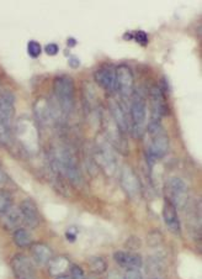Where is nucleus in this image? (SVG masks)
Listing matches in <instances>:
<instances>
[{"mask_svg": "<svg viewBox=\"0 0 202 279\" xmlns=\"http://www.w3.org/2000/svg\"><path fill=\"white\" fill-rule=\"evenodd\" d=\"M148 156L152 160H159L165 156L169 149V139L158 120H151L148 123Z\"/></svg>", "mask_w": 202, "mask_h": 279, "instance_id": "f257e3e1", "label": "nucleus"}, {"mask_svg": "<svg viewBox=\"0 0 202 279\" xmlns=\"http://www.w3.org/2000/svg\"><path fill=\"white\" fill-rule=\"evenodd\" d=\"M52 166H53L54 171L64 175L72 183L77 184L82 180L79 169L77 167L76 158L73 157V154L69 151H65V149L56 151L53 158H52Z\"/></svg>", "mask_w": 202, "mask_h": 279, "instance_id": "f03ea898", "label": "nucleus"}, {"mask_svg": "<svg viewBox=\"0 0 202 279\" xmlns=\"http://www.w3.org/2000/svg\"><path fill=\"white\" fill-rule=\"evenodd\" d=\"M53 91L63 113H69L74 105V83L69 76H59L53 82Z\"/></svg>", "mask_w": 202, "mask_h": 279, "instance_id": "7ed1b4c3", "label": "nucleus"}, {"mask_svg": "<svg viewBox=\"0 0 202 279\" xmlns=\"http://www.w3.org/2000/svg\"><path fill=\"white\" fill-rule=\"evenodd\" d=\"M165 200L175 208H184L187 201V187L180 178H170L165 184Z\"/></svg>", "mask_w": 202, "mask_h": 279, "instance_id": "20e7f679", "label": "nucleus"}, {"mask_svg": "<svg viewBox=\"0 0 202 279\" xmlns=\"http://www.w3.org/2000/svg\"><path fill=\"white\" fill-rule=\"evenodd\" d=\"M10 266L15 279H36V269L27 256L17 253L11 260Z\"/></svg>", "mask_w": 202, "mask_h": 279, "instance_id": "39448f33", "label": "nucleus"}, {"mask_svg": "<svg viewBox=\"0 0 202 279\" xmlns=\"http://www.w3.org/2000/svg\"><path fill=\"white\" fill-rule=\"evenodd\" d=\"M131 117L133 122V131L136 137H142L146 130L147 105L146 100L141 97H136L131 104Z\"/></svg>", "mask_w": 202, "mask_h": 279, "instance_id": "423d86ee", "label": "nucleus"}, {"mask_svg": "<svg viewBox=\"0 0 202 279\" xmlns=\"http://www.w3.org/2000/svg\"><path fill=\"white\" fill-rule=\"evenodd\" d=\"M15 116V97L10 91L0 94V125L13 130V121Z\"/></svg>", "mask_w": 202, "mask_h": 279, "instance_id": "0eeeda50", "label": "nucleus"}, {"mask_svg": "<svg viewBox=\"0 0 202 279\" xmlns=\"http://www.w3.org/2000/svg\"><path fill=\"white\" fill-rule=\"evenodd\" d=\"M116 73V89L122 98H129L133 93L134 79L132 71L126 65H121L115 70Z\"/></svg>", "mask_w": 202, "mask_h": 279, "instance_id": "6e6552de", "label": "nucleus"}, {"mask_svg": "<svg viewBox=\"0 0 202 279\" xmlns=\"http://www.w3.org/2000/svg\"><path fill=\"white\" fill-rule=\"evenodd\" d=\"M120 183L122 185L123 191L129 198L137 197L141 193V182L138 179V177L133 173L131 168L125 167L123 171L121 172V178Z\"/></svg>", "mask_w": 202, "mask_h": 279, "instance_id": "1a4fd4ad", "label": "nucleus"}, {"mask_svg": "<svg viewBox=\"0 0 202 279\" xmlns=\"http://www.w3.org/2000/svg\"><path fill=\"white\" fill-rule=\"evenodd\" d=\"M19 209L20 212H21L22 223H25L31 229H35V227L39 226L41 218H40L39 208H37V205L32 200L25 199L21 203Z\"/></svg>", "mask_w": 202, "mask_h": 279, "instance_id": "9d476101", "label": "nucleus"}, {"mask_svg": "<svg viewBox=\"0 0 202 279\" xmlns=\"http://www.w3.org/2000/svg\"><path fill=\"white\" fill-rule=\"evenodd\" d=\"M96 162L104 169L106 174L112 175L116 169V160H115L114 153L110 149L108 145H100L96 151Z\"/></svg>", "mask_w": 202, "mask_h": 279, "instance_id": "9b49d317", "label": "nucleus"}, {"mask_svg": "<svg viewBox=\"0 0 202 279\" xmlns=\"http://www.w3.org/2000/svg\"><path fill=\"white\" fill-rule=\"evenodd\" d=\"M95 80L101 88L108 91L116 89V73L111 67H103L95 72Z\"/></svg>", "mask_w": 202, "mask_h": 279, "instance_id": "f8f14e48", "label": "nucleus"}, {"mask_svg": "<svg viewBox=\"0 0 202 279\" xmlns=\"http://www.w3.org/2000/svg\"><path fill=\"white\" fill-rule=\"evenodd\" d=\"M163 219L166 227H168L173 234H180L181 227H180V220H179V216H178L177 208H175L172 203H169L168 200L164 201Z\"/></svg>", "mask_w": 202, "mask_h": 279, "instance_id": "ddd939ff", "label": "nucleus"}, {"mask_svg": "<svg viewBox=\"0 0 202 279\" xmlns=\"http://www.w3.org/2000/svg\"><path fill=\"white\" fill-rule=\"evenodd\" d=\"M115 261L120 264L121 267H125V268H137L140 269L143 264V260L138 253L134 252H125V251H118L114 255Z\"/></svg>", "mask_w": 202, "mask_h": 279, "instance_id": "4468645a", "label": "nucleus"}, {"mask_svg": "<svg viewBox=\"0 0 202 279\" xmlns=\"http://www.w3.org/2000/svg\"><path fill=\"white\" fill-rule=\"evenodd\" d=\"M30 247L33 262L36 264H39V266H46L52 260V257H53V252H52V250L47 244L37 242L31 244Z\"/></svg>", "mask_w": 202, "mask_h": 279, "instance_id": "2eb2a0df", "label": "nucleus"}, {"mask_svg": "<svg viewBox=\"0 0 202 279\" xmlns=\"http://www.w3.org/2000/svg\"><path fill=\"white\" fill-rule=\"evenodd\" d=\"M151 100H152V110H153V119L159 121V117L165 113V98H164L163 91L159 88H153L151 91Z\"/></svg>", "mask_w": 202, "mask_h": 279, "instance_id": "dca6fc26", "label": "nucleus"}, {"mask_svg": "<svg viewBox=\"0 0 202 279\" xmlns=\"http://www.w3.org/2000/svg\"><path fill=\"white\" fill-rule=\"evenodd\" d=\"M2 216V224L3 226L5 227L7 230H16L19 229V226L21 225L22 223V216L21 212H20V209L14 208H9L4 214L0 215Z\"/></svg>", "mask_w": 202, "mask_h": 279, "instance_id": "f3484780", "label": "nucleus"}, {"mask_svg": "<svg viewBox=\"0 0 202 279\" xmlns=\"http://www.w3.org/2000/svg\"><path fill=\"white\" fill-rule=\"evenodd\" d=\"M110 110H111L112 119H114L115 123H116L117 129L122 134H126L128 130V121H127V117L125 111H123L122 106H121L116 102L110 103Z\"/></svg>", "mask_w": 202, "mask_h": 279, "instance_id": "a211bd4d", "label": "nucleus"}, {"mask_svg": "<svg viewBox=\"0 0 202 279\" xmlns=\"http://www.w3.org/2000/svg\"><path fill=\"white\" fill-rule=\"evenodd\" d=\"M47 266L50 274L54 275V277H58V275H62L71 267V263H69V260L67 257L58 256V257L54 258L52 257V260L48 262Z\"/></svg>", "mask_w": 202, "mask_h": 279, "instance_id": "6ab92c4d", "label": "nucleus"}, {"mask_svg": "<svg viewBox=\"0 0 202 279\" xmlns=\"http://www.w3.org/2000/svg\"><path fill=\"white\" fill-rule=\"evenodd\" d=\"M13 238L16 246L21 247V249L30 247L32 244V236H31L30 231L26 229H21V227H19V229L14 231Z\"/></svg>", "mask_w": 202, "mask_h": 279, "instance_id": "aec40b11", "label": "nucleus"}, {"mask_svg": "<svg viewBox=\"0 0 202 279\" xmlns=\"http://www.w3.org/2000/svg\"><path fill=\"white\" fill-rule=\"evenodd\" d=\"M89 268L93 270L96 274H100V273H104L108 268V263L104 258L101 257H93L89 260Z\"/></svg>", "mask_w": 202, "mask_h": 279, "instance_id": "412c9836", "label": "nucleus"}, {"mask_svg": "<svg viewBox=\"0 0 202 279\" xmlns=\"http://www.w3.org/2000/svg\"><path fill=\"white\" fill-rule=\"evenodd\" d=\"M13 206V198L11 194L7 191L0 189V215L4 214L9 208Z\"/></svg>", "mask_w": 202, "mask_h": 279, "instance_id": "4be33fe9", "label": "nucleus"}, {"mask_svg": "<svg viewBox=\"0 0 202 279\" xmlns=\"http://www.w3.org/2000/svg\"><path fill=\"white\" fill-rule=\"evenodd\" d=\"M41 52H42V47H41V45H40V42L31 40V41L27 44V54L28 56H30L31 58H37V57H40Z\"/></svg>", "mask_w": 202, "mask_h": 279, "instance_id": "5701e85b", "label": "nucleus"}, {"mask_svg": "<svg viewBox=\"0 0 202 279\" xmlns=\"http://www.w3.org/2000/svg\"><path fill=\"white\" fill-rule=\"evenodd\" d=\"M69 268H71V278L72 279H84L85 278L84 270L82 269V267L78 266V264H72Z\"/></svg>", "mask_w": 202, "mask_h": 279, "instance_id": "b1692460", "label": "nucleus"}, {"mask_svg": "<svg viewBox=\"0 0 202 279\" xmlns=\"http://www.w3.org/2000/svg\"><path fill=\"white\" fill-rule=\"evenodd\" d=\"M132 36H133V39L140 45L146 46L148 44V36H147V34L144 31H134V33H132Z\"/></svg>", "mask_w": 202, "mask_h": 279, "instance_id": "393cba45", "label": "nucleus"}, {"mask_svg": "<svg viewBox=\"0 0 202 279\" xmlns=\"http://www.w3.org/2000/svg\"><path fill=\"white\" fill-rule=\"evenodd\" d=\"M123 279H143V274L140 269L137 268H129L126 270Z\"/></svg>", "mask_w": 202, "mask_h": 279, "instance_id": "a878e982", "label": "nucleus"}, {"mask_svg": "<svg viewBox=\"0 0 202 279\" xmlns=\"http://www.w3.org/2000/svg\"><path fill=\"white\" fill-rule=\"evenodd\" d=\"M45 52L48 54V56H56L59 52V46L54 42H50V44L46 45Z\"/></svg>", "mask_w": 202, "mask_h": 279, "instance_id": "bb28decb", "label": "nucleus"}, {"mask_svg": "<svg viewBox=\"0 0 202 279\" xmlns=\"http://www.w3.org/2000/svg\"><path fill=\"white\" fill-rule=\"evenodd\" d=\"M77 235L78 231H76V229H69L67 232H65V238L69 241V242H74L77 240Z\"/></svg>", "mask_w": 202, "mask_h": 279, "instance_id": "cd10ccee", "label": "nucleus"}, {"mask_svg": "<svg viewBox=\"0 0 202 279\" xmlns=\"http://www.w3.org/2000/svg\"><path fill=\"white\" fill-rule=\"evenodd\" d=\"M69 66L76 70V68H78L80 66V59L78 58L77 56H71L69 57Z\"/></svg>", "mask_w": 202, "mask_h": 279, "instance_id": "c85d7f7f", "label": "nucleus"}, {"mask_svg": "<svg viewBox=\"0 0 202 279\" xmlns=\"http://www.w3.org/2000/svg\"><path fill=\"white\" fill-rule=\"evenodd\" d=\"M108 279H123V277L120 274V273L116 272V270H112V272L109 273Z\"/></svg>", "mask_w": 202, "mask_h": 279, "instance_id": "c756f323", "label": "nucleus"}, {"mask_svg": "<svg viewBox=\"0 0 202 279\" xmlns=\"http://www.w3.org/2000/svg\"><path fill=\"white\" fill-rule=\"evenodd\" d=\"M7 179H8L7 174H5V172H4V169H3V167L0 166V184L7 182Z\"/></svg>", "mask_w": 202, "mask_h": 279, "instance_id": "7c9ffc66", "label": "nucleus"}, {"mask_svg": "<svg viewBox=\"0 0 202 279\" xmlns=\"http://www.w3.org/2000/svg\"><path fill=\"white\" fill-rule=\"evenodd\" d=\"M67 44L69 47H74V46H77V40L73 39V37H69L67 40Z\"/></svg>", "mask_w": 202, "mask_h": 279, "instance_id": "2f4dec72", "label": "nucleus"}, {"mask_svg": "<svg viewBox=\"0 0 202 279\" xmlns=\"http://www.w3.org/2000/svg\"><path fill=\"white\" fill-rule=\"evenodd\" d=\"M56 279H72L69 275H65V274H62V275H58V277H56Z\"/></svg>", "mask_w": 202, "mask_h": 279, "instance_id": "473e14b6", "label": "nucleus"}, {"mask_svg": "<svg viewBox=\"0 0 202 279\" xmlns=\"http://www.w3.org/2000/svg\"><path fill=\"white\" fill-rule=\"evenodd\" d=\"M88 279H99L96 277V275H90V277H88Z\"/></svg>", "mask_w": 202, "mask_h": 279, "instance_id": "72a5a7b5", "label": "nucleus"}, {"mask_svg": "<svg viewBox=\"0 0 202 279\" xmlns=\"http://www.w3.org/2000/svg\"><path fill=\"white\" fill-rule=\"evenodd\" d=\"M152 279H158V278H152Z\"/></svg>", "mask_w": 202, "mask_h": 279, "instance_id": "f704fd0d", "label": "nucleus"}]
</instances>
